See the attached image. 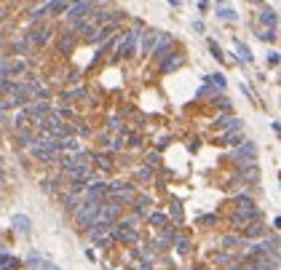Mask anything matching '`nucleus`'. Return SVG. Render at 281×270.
Masks as SVG:
<instances>
[{
	"instance_id": "obj_1",
	"label": "nucleus",
	"mask_w": 281,
	"mask_h": 270,
	"mask_svg": "<svg viewBox=\"0 0 281 270\" xmlns=\"http://www.w3.org/2000/svg\"><path fill=\"white\" fill-rule=\"evenodd\" d=\"M99 209L102 203H81V209L75 211V225L81 230H91L99 219Z\"/></svg>"
},
{
	"instance_id": "obj_2",
	"label": "nucleus",
	"mask_w": 281,
	"mask_h": 270,
	"mask_svg": "<svg viewBox=\"0 0 281 270\" xmlns=\"http://www.w3.org/2000/svg\"><path fill=\"white\" fill-rule=\"evenodd\" d=\"M255 155H257V145L255 142H241L238 147H233V158L238 161V166L255 163Z\"/></svg>"
},
{
	"instance_id": "obj_3",
	"label": "nucleus",
	"mask_w": 281,
	"mask_h": 270,
	"mask_svg": "<svg viewBox=\"0 0 281 270\" xmlns=\"http://www.w3.org/2000/svg\"><path fill=\"white\" fill-rule=\"evenodd\" d=\"M118 217H121V206L118 203H112V201H102V209H99V219L97 222H102V225H115L118 222Z\"/></svg>"
},
{
	"instance_id": "obj_4",
	"label": "nucleus",
	"mask_w": 281,
	"mask_h": 270,
	"mask_svg": "<svg viewBox=\"0 0 281 270\" xmlns=\"http://www.w3.org/2000/svg\"><path fill=\"white\" fill-rule=\"evenodd\" d=\"M255 219H260V209H257V206H252V209H238V211L230 217V225H238V228L244 225V228H247V225H252Z\"/></svg>"
},
{
	"instance_id": "obj_5",
	"label": "nucleus",
	"mask_w": 281,
	"mask_h": 270,
	"mask_svg": "<svg viewBox=\"0 0 281 270\" xmlns=\"http://www.w3.org/2000/svg\"><path fill=\"white\" fill-rule=\"evenodd\" d=\"M91 11H94V3H72L67 8V19L75 24V22H81V19H89Z\"/></svg>"
},
{
	"instance_id": "obj_6",
	"label": "nucleus",
	"mask_w": 281,
	"mask_h": 270,
	"mask_svg": "<svg viewBox=\"0 0 281 270\" xmlns=\"http://www.w3.org/2000/svg\"><path fill=\"white\" fill-rule=\"evenodd\" d=\"M137 38H139L137 30L126 32L124 40H121V46H118V51H115V57H131V54H134V49H137Z\"/></svg>"
},
{
	"instance_id": "obj_7",
	"label": "nucleus",
	"mask_w": 281,
	"mask_h": 270,
	"mask_svg": "<svg viewBox=\"0 0 281 270\" xmlns=\"http://www.w3.org/2000/svg\"><path fill=\"white\" fill-rule=\"evenodd\" d=\"M276 265H278V254H262L252 259L249 270H276Z\"/></svg>"
},
{
	"instance_id": "obj_8",
	"label": "nucleus",
	"mask_w": 281,
	"mask_h": 270,
	"mask_svg": "<svg viewBox=\"0 0 281 270\" xmlns=\"http://www.w3.org/2000/svg\"><path fill=\"white\" fill-rule=\"evenodd\" d=\"M27 265L35 267V270H59V265H54V262H49V259H43L37 251H30V254H27Z\"/></svg>"
},
{
	"instance_id": "obj_9",
	"label": "nucleus",
	"mask_w": 281,
	"mask_h": 270,
	"mask_svg": "<svg viewBox=\"0 0 281 270\" xmlns=\"http://www.w3.org/2000/svg\"><path fill=\"white\" fill-rule=\"evenodd\" d=\"M260 179V169L255 163H249V166H241V171L236 176V182H249V185H255Z\"/></svg>"
},
{
	"instance_id": "obj_10",
	"label": "nucleus",
	"mask_w": 281,
	"mask_h": 270,
	"mask_svg": "<svg viewBox=\"0 0 281 270\" xmlns=\"http://www.w3.org/2000/svg\"><path fill=\"white\" fill-rule=\"evenodd\" d=\"M257 19H260V24L265 27V30H276V24H278V14H276V11H270V8H262Z\"/></svg>"
},
{
	"instance_id": "obj_11",
	"label": "nucleus",
	"mask_w": 281,
	"mask_h": 270,
	"mask_svg": "<svg viewBox=\"0 0 281 270\" xmlns=\"http://www.w3.org/2000/svg\"><path fill=\"white\" fill-rule=\"evenodd\" d=\"M115 30H118L115 24H107V27H102V30H97V32H94L89 40H91V43H105V40H110L112 35H115Z\"/></svg>"
},
{
	"instance_id": "obj_12",
	"label": "nucleus",
	"mask_w": 281,
	"mask_h": 270,
	"mask_svg": "<svg viewBox=\"0 0 281 270\" xmlns=\"http://www.w3.org/2000/svg\"><path fill=\"white\" fill-rule=\"evenodd\" d=\"M81 203H83V193H67V195H64V209H67V211H78L81 209Z\"/></svg>"
},
{
	"instance_id": "obj_13",
	"label": "nucleus",
	"mask_w": 281,
	"mask_h": 270,
	"mask_svg": "<svg viewBox=\"0 0 281 270\" xmlns=\"http://www.w3.org/2000/svg\"><path fill=\"white\" fill-rule=\"evenodd\" d=\"M169 46H172V38H169V35H158L155 49H153V57H155V59H164V54H166Z\"/></svg>"
},
{
	"instance_id": "obj_14",
	"label": "nucleus",
	"mask_w": 281,
	"mask_h": 270,
	"mask_svg": "<svg viewBox=\"0 0 281 270\" xmlns=\"http://www.w3.org/2000/svg\"><path fill=\"white\" fill-rule=\"evenodd\" d=\"M30 153H32V155L37 158V161H46V163H51V161H56V155H54V153H49V150H46V147H41V145H37V142H35L32 147H30Z\"/></svg>"
},
{
	"instance_id": "obj_15",
	"label": "nucleus",
	"mask_w": 281,
	"mask_h": 270,
	"mask_svg": "<svg viewBox=\"0 0 281 270\" xmlns=\"http://www.w3.org/2000/svg\"><path fill=\"white\" fill-rule=\"evenodd\" d=\"M260 236H265V225L262 222H252V225L244 228V238H260Z\"/></svg>"
},
{
	"instance_id": "obj_16",
	"label": "nucleus",
	"mask_w": 281,
	"mask_h": 270,
	"mask_svg": "<svg viewBox=\"0 0 281 270\" xmlns=\"http://www.w3.org/2000/svg\"><path fill=\"white\" fill-rule=\"evenodd\" d=\"M51 38V30H49V27H41V30H35V32H30V38H27V43H46V40H49Z\"/></svg>"
},
{
	"instance_id": "obj_17",
	"label": "nucleus",
	"mask_w": 281,
	"mask_h": 270,
	"mask_svg": "<svg viewBox=\"0 0 281 270\" xmlns=\"http://www.w3.org/2000/svg\"><path fill=\"white\" fill-rule=\"evenodd\" d=\"M217 123L222 126V128H233V131H241L244 128V123L238 118H233V115H222V118H217Z\"/></svg>"
},
{
	"instance_id": "obj_18",
	"label": "nucleus",
	"mask_w": 281,
	"mask_h": 270,
	"mask_svg": "<svg viewBox=\"0 0 281 270\" xmlns=\"http://www.w3.org/2000/svg\"><path fill=\"white\" fill-rule=\"evenodd\" d=\"M14 228L27 236V233L32 230V222H30V217H24V214H16V217H14Z\"/></svg>"
},
{
	"instance_id": "obj_19",
	"label": "nucleus",
	"mask_w": 281,
	"mask_h": 270,
	"mask_svg": "<svg viewBox=\"0 0 281 270\" xmlns=\"http://www.w3.org/2000/svg\"><path fill=\"white\" fill-rule=\"evenodd\" d=\"M233 246H247V238L244 236H225L222 238V249L233 251Z\"/></svg>"
},
{
	"instance_id": "obj_20",
	"label": "nucleus",
	"mask_w": 281,
	"mask_h": 270,
	"mask_svg": "<svg viewBox=\"0 0 281 270\" xmlns=\"http://www.w3.org/2000/svg\"><path fill=\"white\" fill-rule=\"evenodd\" d=\"M155 40H158V32H145L142 35V54H153Z\"/></svg>"
},
{
	"instance_id": "obj_21",
	"label": "nucleus",
	"mask_w": 281,
	"mask_h": 270,
	"mask_svg": "<svg viewBox=\"0 0 281 270\" xmlns=\"http://www.w3.org/2000/svg\"><path fill=\"white\" fill-rule=\"evenodd\" d=\"M19 265H22V259H19V257H11V254L0 257V270H16Z\"/></svg>"
},
{
	"instance_id": "obj_22",
	"label": "nucleus",
	"mask_w": 281,
	"mask_h": 270,
	"mask_svg": "<svg viewBox=\"0 0 281 270\" xmlns=\"http://www.w3.org/2000/svg\"><path fill=\"white\" fill-rule=\"evenodd\" d=\"M59 145H62V150H70V153H81V150H83L81 142H78V139H72V137L59 139Z\"/></svg>"
},
{
	"instance_id": "obj_23",
	"label": "nucleus",
	"mask_w": 281,
	"mask_h": 270,
	"mask_svg": "<svg viewBox=\"0 0 281 270\" xmlns=\"http://www.w3.org/2000/svg\"><path fill=\"white\" fill-rule=\"evenodd\" d=\"M19 145H24V147L35 145V131L32 128H22V131H19Z\"/></svg>"
},
{
	"instance_id": "obj_24",
	"label": "nucleus",
	"mask_w": 281,
	"mask_h": 270,
	"mask_svg": "<svg viewBox=\"0 0 281 270\" xmlns=\"http://www.w3.org/2000/svg\"><path fill=\"white\" fill-rule=\"evenodd\" d=\"M217 16H220V19H233V22L238 19L236 8H230V6H217Z\"/></svg>"
},
{
	"instance_id": "obj_25",
	"label": "nucleus",
	"mask_w": 281,
	"mask_h": 270,
	"mask_svg": "<svg viewBox=\"0 0 281 270\" xmlns=\"http://www.w3.org/2000/svg\"><path fill=\"white\" fill-rule=\"evenodd\" d=\"M91 161H97V166H99V169H110V166H112V158L110 155H105V153H97V155H91Z\"/></svg>"
},
{
	"instance_id": "obj_26",
	"label": "nucleus",
	"mask_w": 281,
	"mask_h": 270,
	"mask_svg": "<svg viewBox=\"0 0 281 270\" xmlns=\"http://www.w3.org/2000/svg\"><path fill=\"white\" fill-rule=\"evenodd\" d=\"M174 249L180 251V254H187V251H190V241L185 236H174Z\"/></svg>"
},
{
	"instance_id": "obj_27",
	"label": "nucleus",
	"mask_w": 281,
	"mask_h": 270,
	"mask_svg": "<svg viewBox=\"0 0 281 270\" xmlns=\"http://www.w3.org/2000/svg\"><path fill=\"white\" fill-rule=\"evenodd\" d=\"M51 11V3H43V6H37V8H32V14H30V19L32 22H37V19H43L46 14Z\"/></svg>"
},
{
	"instance_id": "obj_28",
	"label": "nucleus",
	"mask_w": 281,
	"mask_h": 270,
	"mask_svg": "<svg viewBox=\"0 0 281 270\" xmlns=\"http://www.w3.org/2000/svg\"><path fill=\"white\" fill-rule=\"evenodd\" d=\"M206 83H209V86L214 83V86H217V88H225V86H228V80H225V75H222V72H214V75H206Z\"/></svg>"
},
{
	"instance_id": "obj_29",
	"label": "nucleus",
	"mask_w": 281,
	"mask_h": 270,
	"mask_svg": "<svg viewBox=\"0 0 281 270\" xmlns=\"http://www.w3.org/2000/svg\"><path fill=\"white\" fill-rule=\"evenodd\" d=\"M182 64V57H174V59H166L164 64H161V72H172V70H177Z\"/></svg>"
},
{
	"instance_id": "obj_30",
	"label": "nucleus",
	"mask_w": 281,
	"mask_h": 270,
	"mask_svg": "<svg viewBox=\"0 0 281 270\" xmlns=\"http://www.w3.org/2000/svg\"><path fill=\"white\" fill-rule=\"evenodd\" d=\"M27 120H30V115H27V113H24V110H19V113L14 115V126L19 128V131H22V128L27 126Z\"/></svg>"
},
{
	"instance_id": "obj_31",
	"label": "nucleus",
	"mask_w": 281,
	"mask_h": 270,
	"mask_svg": "<svg viewBox=\"0 0 281 270\" xmlns=\"http://www.w3.org/2000/svg\"><path fill=\"white\" fill-rule=\"evenodd\" d=\"M236 43V49H238V54H241V62H252V51L247 49V46H244L241 40H233Z\"/></svg>"
},
{
	"instance_id": "obj_32",
	"label": "nucleus",
	"mask_w": 281,
	"mask_h": 270,
	"mask_svg": "<svg viewBox=\"0 0 281 270\" xmlns=\"http://www.w3.org/2000/svg\"><path fill=\"white\" fill-rule=\"evenodd\" d=\"M225 142H228V145H236V147H238V145L244 142V137H241V131H236V134L230 131V134H225Z\"/></svg>"
},
{
	"instance_id": "obj_33",
	"label": "nucleus",
	"mask_w": 281,
	"mask_h": 270,
	"mask_svg": "<svg viewBox=\"0 0 281 270\" xmlns=\"http://www.w3.org/2000/svg\"><path fill=\"white\" fill-rule=\"evenodd\" d=\"M166 214H150V225H158V228H161V225H166Z\"/></svg>"
},
{
	"instance_id": "obj_34",
	"label": "nucleus",
	"mask_w": 281,
	"mask_h": 270,
	"mask_svg": "<svg viewBox=\"0 0 281 270\" xmlns=\"http://www.w3.org/2000/svg\"><path fill=\"white\" fill-rule=\"evenodd\" d=\"M169 241H174V233H172V230H164V236L155 241V246H166Z\"/></svg>"
},
{
	"instance_id": "obj_35",
	"label": "nucleus",
	"mask_w": 281,
	"mask_h": 270,
	"mask_svg": "<svg viewBox=\"0 0 281 270\" xmlns=\"http://www.w3.org/2000/svg\"><path fill=\"white\" fill-rule=\"evenodd\" d=\"M278 38V35H276V30H260V40H276Z\"/></svg>"
},
{
	"instance_id": "obj_36",
	"label": "nucleus",
	"mask_w": 281,
	"mask_h": 270,
	"mask_svg": "<svg viewBox=\"0 0 281 270\" xmlns=\"http://www.w3.org/2000/svg\"><path fill=\"white\" fill-rule=\"evenodd\" d=\"M209 49H212V54H214V59H217V62L225 59V57H222V49H220V46L214 43V40H209Z\"/></svg>"
},
{
	"instance_id": "obj_37",
	"label": "nucleus",
	"mask_w": 281,
	"mask_h": 270,
	"mask_svg": "<svg viewBox=\"0 0 281 270\" xmlns=\"http://www.w3.org/2000/svg\"><path fill=\"white\" fill-rule=\"evenodd\" d=\"M158 163H161V155H158V153H150V155H147V169H155Z\"/></svg>"
},
{
	"instance_id": "obj_38",
	"label": "nucleus",
	"mask_w": 281,
	"mask_h": 270,
	"mask_svg": "<svg viewBox=\"0 0 281 270\" xmlns=\"http://www.w3.org/2000/svg\"><path fill=\"white\" fill-rule=\"evenodd\" d=\"M150 206V198H137V214H145Z\"/></svg>"
},
{
	"instance_id": "obj_39",
	"label": "nucleus",
	"mask_w": 281,
	"mask_h": 270,
	"mask_svg": "<svg viewBox=\"0 0 281 270\" xmlns=\"http://www.w3.org/2000/svg\"><path fill=\"white\" fill-rule=\"evenodd\" d=\"M150 176H153V169H147V166H145V169H139V171H137V179H142V182H147Z\"/></svg>"
},
{
	"instance_id": "obj_40",
	"label": "nucleus",
	"mask_w": 281,
	"mask_h": 270,
	"mask_svg": "<svg viewBox=\"0 0 281 270\" xmlns=\"http://www.w3.org/2000/svg\"><path fill=\"white\" fill-rule=\"evenodd\" d=\"M112 131H124V123H121V118H110V123H107Z\"/></svg>"
},
{
	"instance_id": "obj_41",
	"label": "nucleus",
	"mask_w": 281,
	"mask_h": 270,
	"mask_svg": "<svg viewBox=\"0 0 281 270\" xmlns=\"http://www.w3.org/2000/svg\"><path fill=\"white\" fill-rule=\"evenodd\" d=\"M70 49H72V40H70V38H64V40L59 43V51H62V54H67Z\"/></svg>"
},
{
	"instance_id": "obj_42",
	"label": "nucleus",
	"mask_w": 281,
	"mask_h": 270,
	"mask_svg": "<svg viewBox=\"0 0 281 270\" xmlns=\"http://www.w3.org/2000/svg\"><path fill=\"white\" fill-rule=\"evenodd\" d=\"M198 222H201V225H214V222H217V217H214V214H206V217H201Z\"/></svg>"
},
{
	"instance_id": "obj_43",
	"label": "nucleus",
	"mask_w": 281,
	"mask_h": 270,
	"mask_svg": "<svg viewBox=\"0 0 281 270\" xmlns=\"http://www.w3.org/2000/svg\"><path fill=\"white\" fill-rule=\"evenodd\" d=\"M70 3H51V11H67Z\"/></svg>"
},
{
	"instance_id": "obj_44",
	"label": "nucleus",
	"mask_w": 281,
	"mask_h": 270,
	"mask_svg": "<svg viewBox=\"0 0 281 270\" xmlns=\"http://www.w3.org/2000/svg\"><path fill=\"white\" fill-rule=\"evenodd\" d=\"M281 62V57H278V54L273 51V54H268V64H270V67H273V64H278Z\"/></svg>"
},
{
	"instance_id": "obj_45",
	"label": "nucleus",
	"mask_w": 281,
	"mask_h": 270,
	"mask_svg": "<svg viewBox=\"0 0 281 270\" xmlns=\"http://www.w3.org/2000/svg\"><path fill=\"white\" fill-rule=\"evenodd\" d=\"M110 150H121V147H124V142H121V139H110Z\"/></svg>"
},
{
	"instance_id": "obj_46",
	"label": "nucleus",
	"mask_w": 281,
	"mask_h": 270,
	"mask_svg": "<svg viewBox=\"0 0 281 270\" xmlns=\"http://www.w3.org/2000/svg\"><path fill=\"white\" fill-rule=\"evenodd\" d=\"M172 211H174L177 219H182V209H180V203H177V201H174V209H172Z\"/></svg>"
},
{
	"instance_id": "obj_47",
	"label": "nucleus",
	"mask_w": 281,
	"mask_h": 270,
	"mask_svg": "<svg viewBox=\"0 0 281 270\" xmlns=\"http://www.w3.org/2000/svg\"><path fill=\"white\" fill-rule=\"evenodd\" d=\"M139 142H142V139H139L137 134H134V137H129V145H134V147H139Z\"/></svg>"
},
{
	"instance_id": "obj_48",
	"label": "nucleus",
	"mask_w": 281,
	"mask_h": 270,
	"mask_svg": "<svg viewBox=\"0 0 281 270\" xmlns=\"http://www.w3.org/2000/svg\"><path fill=\"white\" fill-rule=\"evenodd\" d=\"M220 107H222V110H230V102H228V99H222V97H220Z\"/></svg>"
},
{
	"instance_id": "obj_49",
	"label": "nucleus",
	"mask_w": 281,
	"mask_h": 270,
	"mask_svg": "<svg viewBox=\"0 0 281 270\" xmlns=\"http://www.w3.org/2000/svg\"><path fill=\"white\" fill-rule=\"evenodd\" d=\"M0 91H8V80H0Z\"/></svg>"
},
{
	"instance_id": "obj_50",
	"label": "nucleus",
	"mask_w": 281,
	"mask_h": 270,
	"mask_svg": "<svg viewBox=\"0 0 281 270\" xmlns=\"http://www.w3.org/2000/svg\"><path fill=\"white\" fill-rule=\"evenodd\" d=\"M139 270H153V265H150V262H142V267H139Z\"/></svg>"
},
{
	"instance_id": "obj_51",
	"label": "nucleus",
	"mask_w": 281,
	"mask_h": 270,
	"mask_svg": "<svg viewBox=\"0 0 281 270\" xmlns=\"http://www.w3.org/2000/svg\"><path fill=\"white\" fill-rule=\"evenodd\" d=\"M228 270H247V267H241V265H228Z\"/></svg>"
},
{
	"instance_id": "obj_52",
	"label": "nucleus",
	"mask_w": 281,
	"mask_h": 270,
	"mask_svg": "<svg viewBox=\"0 0 281 270\" xmlns=\"http://www.w3.org/2000/svg\"><path fill=\"white\" fill-rule=\"evenodd\" d=\"M3 16H6V8H0V19H3Z\"/></svg>"
},
{
	"instance_id": "obj_53",
	"label": "nucleus",
	"mask_w": 281,
	"mask_h": 270,
	"mask_svg": "<svg viewBox=\"0 0 281 270\" xmlns=\"http://www.w3.org/2000/svg\"><path fill=\"white\" fill-rule=\"evenodd\" d=\"M0 67H3V57H0Z\"/></svg>"
},
{
	"instance_id": "obj_54",
	"label": "nucleus",
	"mask_w": 281,
	"mask_h": 270,
	"mask_svg": "<svg viewBox=\"0 0 281 270\" xmlns=\"http://www.w3.org/2000/svg\"><path fill=\"white\" fill-rule=\"evenodd\" d=\"M0 182H3V174H0Z\"/></svg>"
}]
</instances>
